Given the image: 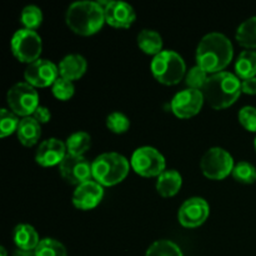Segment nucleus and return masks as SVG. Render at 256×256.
I'll return each instance as SVG.
<instances>
[{"mask_svg": "<svg viewBox=\"0 0 256 256\" xmlns=\"http://www.w3.org/2000/svg\"><path fill=\"white\" fill-rule=\"evenodd\" d=\"M232 44L224 34L210 32L200 40L196 49V65L208 74L222 72L232 60Z\"/></svg>", "mask_w": 256, "mask_h": 256, "instance_id": "obj_1", "label": "nucleus"}, {"mask_svg": "<svg viewBox=\"0 0 256 256\" xmlns=\"http://www.w3.org/2000/svg\"><path fill=\"white\" fill-rule=\"evenodd\" d=\"M202 95L208 104L215 110L232 106L242 92V82L236 75L228 72L212 74L202 89Z\"/></svg>", "mask_w": 256, "mask_h": 256, "instance_id": "obj_2", "label": "nucleus"}, {"mask_svg": "<svg viewBox=\"0 0 256 256\" xmlns=\"http://www.w3.org/2000/svg\"><path fill=\"white\" fill-rule=\"evenodd\" d=\"M65 22L75 34L89 36L99 32L105 22L104 9L99 2H78L68 9Z\"/></svg>", "mask_w": 256, "mask_h": 256, "instance_id": "obj_3", "label": "nucleus"}, {"mask_svg": "<svg viewBox=\"0 0 256 256\" xmlns=\"http://www.w3.org/2000/svg\"><path fill=\"white\" fill-rule=\"evenodd\" d=\"M129 168L125 156L118 152H105L92 162V179L102 186H114L126 178Z\"/></svg>", "mask_w": 256, "mask_h": 256, "instance_id": "obj_4", "label": "nucleus"}, {"mask_svg": "<svg viewBox=\"0 0 256 256\" xmlns=\"http://www.w3.org/2000/svg\"><path fill=\"white\" fill-rule=\"evenodd\" d=\"M152 72L155 79L164 85H175L185 75V62L179 54L172 50L162 52L152 62Z\"/></svg>", "mask_w": 256, "mask_h": 256, "instance_id": "obj_5", "label": "nucleus"}, {"mask_svg": "<svg viewBox=\"0 0 256 256\" xmlns=\"http://www.w3.org/2000/svg\"><path fill=\"white\" fill-rule=\"evenodd\" d=\"M6 102L10 112L18 116L28 118L39 108V95L34 86L28 82H18L8 92Z\"/></svg>", "mask_w": 256, "mask_h": 256, "instance_id": "obj_6", "label": "nucleus"}, {"mask_svg": "<svg viewBox=\"0 0 256 256\" xmlns=\"http://www.w3.org/2000/svg\"><path fill=\"white\" fill-rule=\"evenodd\" d=\"M232 156L222 148H212L202 158L200 168L208 179L222 180L229 176L234 169Z\"/></svg>", "mask_w": 256, "mask_h": 256, "instance_id": "obj_7", "label": "nucleus"}, {"mask_svg": "<svg viewBox=\"0 0 256 256\" xmlns=\"http://www.w3.org/2000/svg\"><path fill=\"white\" fill-rule=\"evenodd\" d=\"M132 170L140 176H159L165 172V158L155 148L142 146L136 149L130 160Z\"/></svg>", "mask_w": 256, "mask_h": 256, "instance_id": "obj_8", "label": "nucleus"}, {"mask_svg": "<svg viewBox=\"0 0 256 256\" xmlns=\"http://www.w3.org/2000/svg\"><path fill=\"white\" fill-rule=\"evenodd\" d=\"M42 38L35 32L28 29H20L12 35V52L20 62L28 65L39 60L42 54Z\"/></svg>", "mask_w": 256, "mask_h": 256, "instance_id": "obj_9", "label": "nucleus"}, {"mask_svg": "<svg viewBox=\"0 0 256 256\" xmlns=\"http://www.w3.org/2000/svg\"><path fill=\"white\" fill-rule=\"evenodd\" d=\"M59 172L62 179L70 185H79L89 182L92 178V165L84 156L66 154L62 164L59 165Z\"/></svg>", "mask_w": 256, "mask_h": 256, "instance_id": "obj_10", "label": "nucleus"}, {"mask_svg": "<svg viewBox=\"0 0 256 256\" xmlns=\"http://www.w3.org/2000/svg\"><path fill=\"white\" fill-rule=\"evenodd\" d=\"M24 78L34 88H46L59 79V68L46 59H39L26 66Z\"/></svg>", "mask_w": 256, "mask_h": 256, "instance_id": "obj_11", "label": "nucleus"}, {"mask_svg": "<svg viewBox=\"0 0 256 256\" xmlns=\"http://www.w3.org/2000/svg\"><path fill=\"white\" fill-rule=\"evenodd\" d=\"M204 102V95L200 90H182L172 98V110L180 119H189L199 114Z\"/></svg>", "mask_w": 256, "mask_h": 256, "instance_id": "obj_12", "label": "nucleus"}, {"mask_svg": "<svg viewBox=\"0 0 256 256\" xmlns=\"http://www.w3.org/2000/svg\"><path fill=\"white\" fill-rule=\"evenodd\" d=\"M210 214V208L202 198H190L180 206L178 212L179 222L184 228H198L206 222Z\"/></svg>", "mask_w": 256, "mask_h": 256, "instance_id": "obj_13", "label": "nucleus"}, {"mask_svg": "<svg viewBox=\"0 0 256 256\" xmlns=\"http://www.w3.org/2000/svg\"><path fill=\"white\" fill-rule=\"evenodd\" d=\"M104 9L105 22L116 29H128L136 19L134 8L124 2H99Z\"/></svg>", "mask_w": 256, "mask_h": 256, "instance_id": "obj_14", "label": "nucleus"}, {"mask_svg": "<svg viewBox=\"0 0 256 256\" xmlns=\"http://www.w3.org/2000/svg\"><path fill=\"white\" fill-rule=\"evenodd\" d=\"M104 196L102 186L95 180L79 185L72 194V205L79 210H92L100 204Z\"/></svg>", "mask_w": 256, "mask_h": 256, "instance_id": "obj_15", "label": "nucleus"}, {"mask_svg": "<svg viewBox=\"0 0 256 256\" xmlns=\"http://www.w3.org/2000/svg\"><path fill=\"white\" fill-rule=\"evenodd\" d=\"M66 145L59 139H48L39 145L35 152V160L44 168L60 165L66 156Z\"/></svg>", "mask_w": 256, "mask_h": 256, "instance_id": "obj_16", "label": "nucleus"}, {"mask_svg": "<svg viewBox=\"0 0 256 256\" xmlns=\"http://www.w3.org/2000/svg\"><path fill=\"white\" fill-rule=\"evenodd\" d=\"M86 66L88 64L85 58L78 54L66 55L58 65L60 78L69 80V82L79 80L86 72Z\"/></svg>", "mask_w": 256, "mask_h": 256, "instance_id": "obj_17", "label": "nucleus"}, {"mask_svg": "<svg viewBox=\"0 0 256 256\" xmlns=\"http://www.w3.org/2000/svg\"><path fill=\"white\" fill-rule=\"evenodd\" d=\"M16 135L19 142L24 146L32 148L39 142L40 135H42V128L32 116L22 118L19 122V126H18Z\"/></svg>", "mask_w": 256, "mask_h": 256, "instance_id": "obj_18", "label": "nucleus"}, {"mask_svg": "<svg viewBox=\"0 0 256 256\" xmlns=\"http://www.w3.org/2000/svg\"><path fill=\"white\" fill-rule=\"evenodd\" d=\"M14 242L19 250L35 252L39 245V235L29 224H20L14 229Z\"/></svg>", "mask_w": 256, "mask_h": 256, "instance_id": "obj_19", "label": "nucleus"}, {"mask_svg": "<svg viewBox=\"0 0 256 256\" xmlns=\"http://www.w3.org/2000/svg\"><path fill=\"white\" fill-rule=\"evenodd\" d=\"M182 184V178L176 170H165L158 176L156 190L162 198H172L179 192Z\"/></svg>", "mask_w": 256, "mask_h": 256, "instance_id": "obj_20", "label": "nucleus"}, {"mask_svg": "<svg viewBox=\"0 0 256 256\" xmlns=\"http://www.w3.org/2000/svg\"><path fill=\"white\" fill-rule=\"evenodd\" d=\"M138 46L148 55H159L162 49V39L155 30L144 29L138 34Z\"/></svg>", "mask_w": 256, "mask_h": 256, "instance_id": "obj_21", "label": "nucleus"}, {"mask_svg": "<svg viewBox=\"0 0 256 256\" xmlns=\"http://www.w3.org/2000/svg\"><path fill=\"white\" fill-rule=\"evenodd\" d=\"M236 76L242 80L256 78V52L244 50L235 62Z\"/></svg>", "mask_w": 256, "mask_h": 256, "instance_id": "obj_22", "label": "nucleus"}, {"mask_svg": "<svg viewBox=\"0 0 256 256\" xmlns=\"http://www.w3.org/2000/svg\"><path fill=\"white\" fill-rule=\"evenodd\" d=\"M236 42L248 50L256 49V16L245 20L236 30Z\"/></svg>", "mask_w": 256, "mask_h": 256, "instance_id": "obj_23", "label": "nucleus"}, {"mask_svg": "<svg viewBox=\"0 0 256 256\" xmlns=\"http://www.w3.org/2000/svg\"><path fill=\"white\" fill-rule=\"evenodd\" d=\"M66 152L70 155H76V156H84L85 152L92 146V138L88 132H78L70 135L66 139Z\"/></svg>", "mask_w": 256, "mask_h": 256, "instance_id": "obj_24", "label": "nucleus"}, {"mask_svg": "<svg viewBox=\"0 0 256 256\" xmlns=\"http://www.w3.org/2000/svg\"><path fill=\"white\" fill-rule=\"evenodd\" d=\"M145 256H184L182 249L170 240H158L146 250Z\"/></svg>", "mask_w": 256, "mask_h": 256, "instance_id": "obj_25", "label": "nucleus"}, {"mask_svg": "<svg viewBox=\"0 0 256 256\" xmlns=\"http://www.w3.org/2000/svg\"><path fill=\"white\" fill-rule=\"evenodd\" d=\"M20 22L24 25V29L35 32L42 22V12L35 5H28L20 14Z\"/></svg>", "mask_w": 256, "mask_h": 256, "instance_id": "obj_26", "label": "nucleus"}, {"mask_svg": "<svg viewBox=\"0 0 256 256\" xmlns=\"http://www.w3.org/2000/svg\"><path fill=\"white\" fill-rule=\"evenodd\" d=\"M35 256H68L66 249L60 242L55 239H42L34 252Z\"/></svg>", "mask_w": 256, "mask_h": 256, "instance_id": "obj_27", "label": "nucleus"}, {"mask_svg": "<svg viewBox=\"0 0 256 256\" xmlns=\"http://www.w3.org/2000/svg\"><path fill=\"white\" fill-rule=\"evenodd\" d=\"M232 178L242 184H254L256 182V168L248 162H240L232 169Z\"/></svg>", "mask_w": 256, "mask_h": 256, "instance_id": "obj_28", "label": "nucleus"}, {"mask_svg": "<svg viewBox=\"0 0 256 256\" xmlns=\"http://www.w3.org/2000/svg\"><path fill=\"white\" fill-rule=\"evenodd\" d=\"M20 120L18 115L8 109H2L0 112V138H6L16 132Z\"/></svg>", "mask_w": 256, "mask_h": 256, "instance_id": "obj_29", "label": "nucleus"}, {"mask_svg": "<svg viewBox=\"0 0 256 256\" xmlns=\"http://www.w3.org/2000/svg\"><path fill=\"white\" fill-rule=\"evenodd\" d=\"M106 128L114 134H124L129 130L130 120L125 114L119 112H112L106 118Z\"/></svg>", "mask_w": 256, "mask_h": 256, "instance_id": "obj_30", "label": "nucleus"}, {"mask_svg": "<svg viewBox=\"0 0 256 256\" xmlns=\"http://www.w3.org/2000/svg\"><path fill=\"white\" fill-rule=\"evenodd\" d=\"M208 79H209L208 72L196 65V66L192 68L190 72L186 74L185 82H186V85L189 86V89L200 90V92H202L204 86L206 85Z\"/></svg>", "mask_w": 256, "mask_h": 256, "instance_id": "obj_31", "label": "nucleus"}, {"mask_svg": "<svg viewBox=\"0 0 256 256\" xmlns=\"http://www.w3.org/2000/svg\"><path fill=\"white\" fill-rule=\"evenodd\" d=\"M52 92L58 100L66 102V100H69L70 98H72V95H74L75 86L74 84H72V82L59 78V79L52 84Z\"/></svg>", "mask_w": 256, "mask_h": 256, "instance_id": "obj_32", "label": "nucleus"}, {"mask_svg": "<svg viewBox=\"0 0 256 256\" xmlns=\"http://www.w3.org/2000/svg\"><path fill=\"white\" fill-rule=\"evenodd\" d=\"M239 122L245 130L256 132V108L244 106L239 112Z\"/></svg>", "mask_w": 256, "mask_h": 256, "instance_id": "obj_33", "label": "nucleus"}, {"mask_svg": "<svg viewBox=\"0 0 256 256\" xmlns=\"http://www.w3.org/2000/svg\"><path fill=\"white\" fill-rule=\"evenodd\" d=\"M32 118H34L39 124H46V122H49L50 119H52V114H50L49 109H48L46 106L39 105V108H38V109L35 110L34 114H32Z\"/></svg>", "mask_w": 256, "mask_h": 256, "instance_id": "obj_34", "label": "nucleus"}, {"mask_svg": "<svg viewBox=\"0 0 256 256\" xmlns=\"http://www.w3.org/2000/svg\"><path fill=\"white\" fill-rule=\"evenodd\" d=\"M242 92L248 95H256V78L252 79L242 80Z\"/></svg>", "mask_w": 256, "mask_h": 256, "instance_id": "obj_35", "label": "nucleus"}, {"mask_svg": "<svg viewBox=\"0 0 256 256\" xmlns=\"http://www.w3.org/2000/svg\"><path fill=\"white\" fill-rule=\"evenodd\" d=\"M14 256H35V254H32V252H24V250L18 249L16 252H15Z\"/></svg>", "mask_w": 256, "mask_h": 256, "instance_id": "obj_36", "label": "nucleus"}, {"mask_svg": "<svg viewBox=\"0 0 256 256\" xmlns=\"http://www.w3.org/2000/svg\"><path fill=\"white\" fill-rule=\"evenodd\" d=\"M0 254H2V256H6V250H5V248H2V249H0Z\"/></svg>", "mask_w": 256, "mask_h": 256, "instance_id": "obj_37", "label": "nucleus"}, {"mask_svg": "<svg viewBox=\"0 0 256 256\" xmlns=\"http://www.w3.org/2000/svg\"><path fill=\"white\" fill-rule=\"evenodd\" d=\"M254 146H255V152H256V138H255V142H254Z\"/></svg>", "mask_w": 256, "mask_h": 256, "instance_id": "obj_38", "label": "nucleus"}]
</instances>
